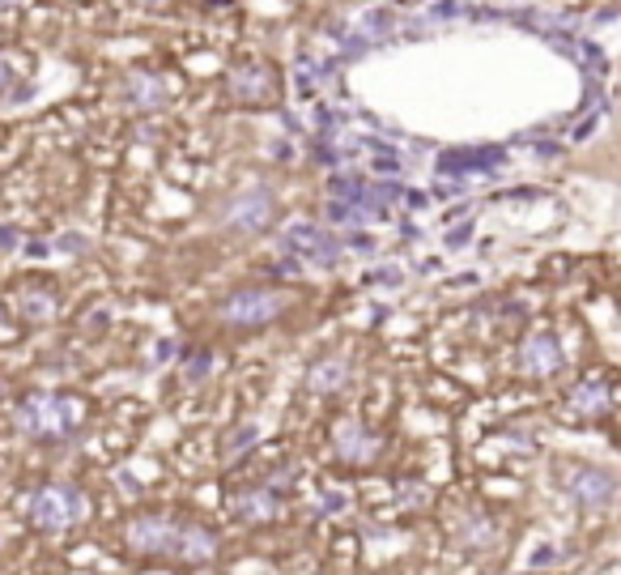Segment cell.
I'll use <instances>...</instances> for the list:
<instances>
[{
    "instance_id": "obj_14",
    "label": "cell",
    "mask_w": 621,
    "mask_h": 575,
    "mask_svg": "<svg viewBox=\"0 0 621 575\" xmlns=\"http://www.w3.org/2000/svg\"><path fill=\"white\" fill-rule=\"evenodd\" d=\"M22 303H26L22 308L26 320H51L56 315V299L51 294H26Z\"/></svg>"
},
{
    "instance_id": "obj_4",
    "label": "cell",
    "mask_w": 621,
    "mask_h": 575,
    "mask_svg": "<svg viewBox=\"0 0 621 575\" xmlns=\"http://www.w3.org/2000/svg\"><path fill=\"white\" fill-rule=\"evenodd\" d=\"M175 533H179V520L167 516V511H149V516H132L128 528H124V542L132 554H145V558H167L170 546H175Z\"/></svg>"
},
{
    "instance_id": "obj_13",
    "label": "cell",
    "mask_w": 621,
    "mask_h": 575,
    "mask_svg": "<svg viewBox=\"0 0 621 575\" xmlns=\"http://www.w3.org/2000/svg\"><path fill=\"white\" fill-rule=\"evenodd\" d=\"M460 542H464L469 550H490V546H494V525H490L485 516H473V520L464 525V533H460Z\"/></svg>"
},
{
    "instance_id": "obj_12",
    "label": "cell",
    "mask_w": 621,
    "mask_h": 575,
    "mask_svg": "<svg viewBox=\"0 0 621 575\" xmlns=\"http://www.w3.org/2000/svg\"><path fill=\"white\" fill-rule=\"evenodd\" d=\"M574 409H579V413H588V418H600V413H604V409H609V388H604V383H579V388H574V401H571Z\"/></svg>"
},
{
    "instance_id": "obj_1",
    "label": "cell",
    "mask_w": 621,
    "mask_h": 575,
    "mask_svg": "<svg viewBox=\"0 0 621 575\" xmlns=\"http://www.w3.org/2000/svg\"><path fill=\"white\" fill-rule=\"evenodd\" d=\"M86 422V401L77 397H60V392H34L18 406V427L30 439H69L77 427Z\"/></svg>"
},
{
    "instance_id": "obj_6",
    "label": "cell",
    "mask_w": 621,
    "mask_h": 575,
    "mask_svg": "<svg viewBox=\"0 0 621 575\" xmlns=\"http://www.w3.org/2000/svg\"><path fill=\"white\" fill-rule=\"evenodd\" d=\"M217 550H221V537H217L214 528L179 520V533H175V546H170L167 558L188 563V567H200V563H214Z\"/></svg>"
},
{
    "instance_id": "obj_10",
    "label": "cell",
    "mask_w": 621,
    "mask_h": 575,
    "mask_svg": "<svg viewBox=\"0 0 621 575\" xmlns=\"http://www.w3.org/2000/svg\"><path fill=\"white\" fill-rule=\"evenodd\" d=\"M345 380H349V362L341 359V354H328V359H319L307 371V388L310 392H319V397H328V392H336V388H345Z\"/></svg>"
},
{
    "instance_id": "obj_5",
    "label": "cell",
    "mask_w": 621,
    "mask_h": 575,
    "mask_svg": "<svg viewBox=\"0 0 621 575\" xmlns=\"http://www.w3.org/2000/svg\"><path fill=\"white\" fill-rule=\"evenodd\" d=\"M273 209H277V205H273V192L252 188L226 205V217H221V222H226L235 235H256V231H264V226L273 222Z\"/></svg>"
},
{
    "instance_id": "obj_7",
    "label": "cell",
    "mask_w": 621,
    "mask_h": 575,
    "mask_svg": "<svg viewBox=\"0 0 621 575\" xmlns=\"http://www.w3.org/2000/svg\"><path fill=\"white\" fill-rule=\"evenodd\" d=\"M566 495H571L579 507L597 511V507L613 504V495H618V481H613V474H609V469H574L571 478H566Z\"/></svg>"
},
{
    "instance_id": "obj_3",
    "label": "cell",
    "mask_w": 621,
    "mask_h": 575,
    "mask_svg": "<svg viewBox=\"0 0 621 575\" xmlns=\"http://www.w3.org/2000/svg\"><path fill=\"white\" fill-rule=\"evenodd\" d=\"M282 312H286V294H277L268 286H243L217 303V315L226 324H235V329H264Z\"/></svg>"
},
{
    "instance_id": "obj_15",
    "label": "cell",
    "mask_w": 621,
    "mask_h": 575,
    "mask_svg": "<svg viewBox=\"0 0 621 575\" xmlns=\"http://www.w3.org/2000/svg\"><path fill=\"white\" fill-rule=\"evenodd\" d=\"M9 72H13V69H9V60H4V56H0V86H4V81H9Z\"/></svg>"
},
{
    "instance_id": "obj_8",
    "label": "cell",
    "mask_w": 621,
    "mask_h": 575,
    "mask_svg": "<svg viewBox=\"0 0 621 575\" xmlns=\"http://www.w3.org/2000/svg\"><path fill=\"white\" fill-rule=\"evenodd\" d=\"M333 439H336V456L349 460V465H366V460H375V452H379V439L362 431L358 422H336Z\"/></svg>"
},
{
    "instance_id": "obj_2",
    "label": "cell",
    "mask_w": 621,
    "mask_h": 575,
    "mask_svg": "<svg viewBox=\"0 0 621 575\" xmlns=\"http://www.w3.org/2000/svg\"><path fill=\"white\" fill-rule=\"evenodd\" d=\"M26 516H30V525L39 528V533H65V528L81 525V520L90 516V499H86L77 486H65V481H60V486L34 490Z\"/></svg>"
},
{
    "instance_id": "obj_11",
    "label": "cell",
    "mask_w": 621,
    "mask_h": 575,
    "mask_svg": "<svg viewBox=\"0 0 621 575\" xmlns=\"http://www.w3.org/2000/svg\"><path fill=\"white\" fill-rule=\"evenodd\" d=\"M235 511H239V520H247V525H268V520L282 516V504H277L273 490H247V495L235 499Z\"/></svg>"
},
{
    "instance_id": "obj_9",
    "label": "cell",
    "mask_w": 621,
    "mask_h": 575,
    "mask_svg": "<svg viewBox=\"0 0 621 575\" xmlns=\"http://www.w3.org/2000/svg\"><path fill=\"white\" fill-rule=\"evenodd\" d=\"M520 367L528 376H553L562 367V345L558 337H532L524 350H520Z\"/></svg>"
},
{
    "instance_id": "obj_16",
    "label": "cell",
    "mask_w": 621,
    "mask_h": 575,
    "mask_svg": "<svg viewBox=\"0 0 621 575\" xmlns=\"http://www.w3.org/2000/svg\"><path fill=\"white\" fill-rule=\"evenodd\" d=\"M0 4H22V0H0Z\"/></svg>"
}]
</instances>
